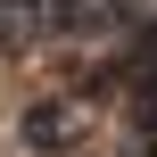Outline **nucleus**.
I'll list each match as a JSON object with an SVG mask.
<instances>
[{"mask_svg": "<svg viewBox=\"0 0 157 157\" xmlns=\"http://www.w3.org/2000/svg\"><path fill=\"white\" fill-rule=\"evenodd\" d=\"M25 141H33V149H75V141H83V108H75V99H41V108L25 116Z\"/></svg>", "mask_w": 157, "mask_h": 157, "instance_id": "nucleus-1", "label": "nucleus"}]
</instances>
